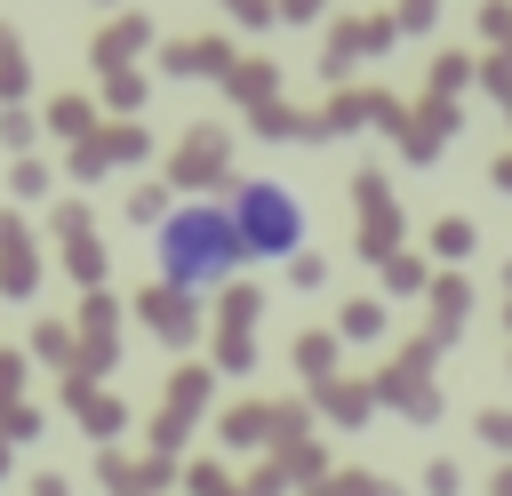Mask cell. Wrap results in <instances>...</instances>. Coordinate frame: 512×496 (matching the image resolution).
I'll return each instance as SVG.
<instances>
[{
	"label": "cell",
	"instance_id": "6da1fadb",
	"mask_svg": "<svg viewBox=\"0 0 512 496\" xmlns=\"http://www.w3.org/2000/svg\"><path fill=\"white\" fill-rule=\"evenodd\" d=\"M240 264H248V248H240V224L224 200H176L152 224V272L176 296H216Z\"/></svg>",
	"mask_w": 512,
	"mask_h": 496
},
{
	"label": "cell",
	"instance_id": "7a4b0ae2",
	"mask_svg": "<svg viewBox=\"0 0 512 496\" xmlns=\"http://www.w3.org/2000/svg\"><path fill=\"white\" fill-rule=\"evenodd\" d=\"M224 208H232V224H240L248 264H288V256H304V240H312V208H304V192H296L288 176H240Z\"/></svg>",
	"mask_w": 512,
	"mask_h": 496
}]
</instances>
